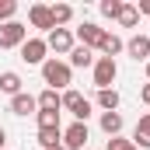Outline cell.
<instances>
[{"label": "cell", "mask_w": 150, "mask_h": 150, "mask_svg": "<svg viewBox=\"0 0 150 150\" xmlns=\"http://www.w3.org/2000/svg\"><path fill=\"white\" fill-rule=\"evenodd\" d=\"M42 77H45V84L56 91V87H67L70 84V67L67 63H59V59H45L42 63Z\"/></svg>", "instance_id": "1"}, {"label": "cell", "mask_w": 150, "mask_h": 150, "mask_svg": "<svg viewBox=\"0 0 150 150\" xmlns=\"http://www.w3.org/2000/svg\"><path fill=\"white\" fill-rule=\"evenodd\" d=\"M25 42H28V28L21 21L0 25V49H14V45H25Z\"/></svg>", "instance_id": "2"}, {"label": "cell", "mask_w": 150, "mask_h": 150, "mask_svg": "<svg viewBox=\"0 0 150 150\" xmlns=\"http://www.w3.org/2000/svg\"><path fill=\"white\" fill-rule=\"evenodd\" d=\"M115 74H119V67H115V59H108V56H101V59H94V84H98L101 91H108V84L115 80Z\"/></svg>", "instance_id": "3"}, {"label": "cell", "mask_w": 150, "mask_h": 150, "mask_svg": "<svg viewBox=\"0 0 150 150\" xmlns=\"http://www.w3.org/2000/svg\"><path fill=\"white\" fill-rule=\"evenodd\" d=\"M63 108H70L77 115V122H87V115H91V101L80 94V91H67L63 94Z\"/></svg>", "instance_id": "4"}, {"label": "cell", "mask_w": 150, "mask_h": 150, "mask_svg": "<svg viewBox=\"0 0 150 150\" xmlns=\"http://www.w3.org/2000/svg\"><path fill=\"white\" fill-rule=\"evenodd\" d=\"M45 49H52V52H70V49H74V35H70L67 28H52L49 38H45Z\"/></svg>", "instance_id": "5"}, {"label": "cell", "mask_w": 150, "mask_h": 150, "mask_svg": "<svg viewBox=\"0 0 150 150\" xmlns=\"http://www.w3.org/2000/svg\"><path fill=\"white\" fill-rule=\"evenodd\" d=\"M45 38H28L25 45H21V59L25 63H45Z\"/></svg>", "instance_id": "6"}, {"label": "cell", "mask_w": 150, "mask_h": 150, "mask_svg": "<svg viewBox=\"0 0 150 150\" xmlns=\"http://www.w3.org/2000/svg\"><path fill=\"white\" fill-rule=\"evenodd\" d=\"M77 38H80V45H87V49H98V45H101V38H105V28H98V25L84 21V25L77 28Z\"/></svg>", "instance_id": "7"}, {"label": "cell", "mask_w": 150, "mask_h": 150, "mask_svg": "<svg viewBox=\"0 0 150 150\" xmlns=\"http://www.w3.org/2000/svg\"><path fill=\"white\" fill-rule=\"evenodd\" d=\"M67 143L63 147H70V150H84V143H87V126L84 122H74L70 129H67V136H63Z\"/></svg>", "instance_id": "8"}, {"label": "cell", "mask_w": 150, "mask_h": 150, "mask_svg": "<svg viewBox=\"0 0 150 150\" xmlns=\"http://www.w3.org/2000/svg\"><path fill=\"white\" fill-rule=\"evenodd\" d=\"M35 101H38V112H59L63 108V94H56L52 87H45Z\"/></svg>", "instance_id": "9"}, {"label": "cell", "mask_w": 150, "mask_h": 150, "mask_svg": "<svg viewBox=\"0 0 150 150\" xmlns=\"http://www.w3.org/2000/svg\"><path fill=\"white\" fill-rule=\"evenodd\" d=\"M28 18H32V28H49V32L56 28V25H52V14H49L45 4H35V7L28 11Z\"/></svg>", "instance_id": "10"}, {"label": "cell", "mask_w": 150, "mask_h": 150, "mask_svg": "<svg viewBox=\"0 0 150 150\" xmlns=\"http://www.w3.org/2000/svg\"><path fill=\"white\" fill-rule=\"evenodd\" d=\"M35 108H38V101L32 94H14V98H11V112L14 115H32Z\"/></svg>", "instance_id": "11"}, {"label": "cell", "mask_w": 150, "mask_h": 150, "mask_svg": "<svg viewBox=\"0 0 150 150\" xmlns=\"http://www.w3.org/2000/svg\"><path fill=\"white\" fill-rule=\"evenodd\" d=\"M133 143L150 150V115H143V119L136 122V129H133Z\"/></svg>", "instance_id": "12"}, {"label": "cell", "mask_w": 150, "mask_h": 150, "mask_svg": "<svg viewBox=\"0 0 150 150\" xmlns=\"http://www.w3.org/2000/svg\"><path fill=\"white\" fill-rule=\"evenodd\" d=\"M129 56H133V59H147V56H150V38L147 35L129 38Z\"/></svg>", "instance_id": "13"}, {"label": "cell", "mask_w": 150, "mask_h": 150, "mask_svg": "<svg viewBox=\"0 0 150 150\" xmlns=\"http://www.w3.org/2000/svg\"><path fill=\"white\" fill-rule=\"evenodd\" d=\"M101 129H105L108 136H119V129H122V115H119V112H101Z\"/></svg>", "instance_id": "14"}, {"label": "cell", "mask_w": 150, "mask_h": 150, "mask_svg": "<svg viewBox=\"0 0 150 150\" xmlns=\"http://www.w3.org/2000/svg\"><path fill=\"white\" fill-rule=\"evenodd\" d=\"M70 63H74V67H91V63H94V52H91L87 45H77V49H70Z\"/></svg>", "instance_id": "15"}, {"label": "cell", "mask_w": 150, "mask_h": 150, "mask_svg": "<svg viewBox=\"0 0 150 150\" xmlns=\"http://www.w3.org/2000/svg\"><path fill=\"white\" fill-rule=\"evenodd\" d=\"M0 91H7L11 98H14V94H21V77L11 74V70H7V74H0Z\"/></svg>", "instance_id": "16"}, {"label": "cell", "mask_w": 150, "mask_h": 150, "mask_svg": "<svg viewBox=\"0 0 150 150\" xmlns=\"http://www.w3.org/2000/svg\"><path fill=\"white\" fill-rule=\"evenodd\" d=\"M49 14H52V25L59 28V25H67V21L74 18V7H67V4H56V7H49Z\"/></svg>", "instance_id": "17"}, {"label": "cell", "mask_w": 150, "mask_h": 150, "mask_svg": "<svg viewBox=\"0 0 150 150\" xmlns=\"http://www.w3.org/2000/svg\"><path fill=\"white\" fill-rule=\"evenodd\" d=\"M38 143H42V150H56L59 147V129H38Z\"/></svg>", "instance_id": "18"}, {"label": "cell", "mask_w": 150, "mask_h": 150, "mask_svg": "<svg viewBox=\"0 0 150 150\" xmlns=\"http://www.w3.org/2000/svg\"><path fill=\"white\" fill-rule=\"evenodd\" d=\"M98 49L112 59L115 52H122V38H115V35H108V32H105V38H101V45H98Z\"/></svg>", "instance_id": "19"}, {"label": "cell", "mask_w": 150, "mask_h": 150, "mask_svg": "<svg viewBox=\"0 0 150 150\" xmlns=\"http://www.w3.org/2000/svg\"><path fill=\"white\" fill-rule=\"evenodd\" d=\"M136 21H140V11L129 7V4H122V11H119V25H122V28H133Z\"/></svg>", "instance_id": "20"}, {"label": "cell", "mask_w": 150, "mask_h": 150, "mask_svg": "<svg viewBox=\"0 0 150 150\" xmlns=\"http://www.w3.org/2000/svg\"><path fill=\"white\" fill-rule=\"evenodd\" d=\"M98 105H101L105 112H115V108H119V94H115L112 87H108V91H98Z\"/></svg>", "instance_id": "21"}, {"label": "cell", "mask_w": 150, "mask_h": 150, "mask_svg": "<svg viewBox=\"0 0 150 150\" xmlns=\"http://www.w3.org/2000/svg\"><path fill=\"white\" fill-rule=\"evenodd\" d=\"M38 129H59V112H38Z\"/></svg>", "instance_id": "22"}, {"label": "cell", "mask_w": 150, "mask_h": 150, "mask_svg": "<svg viewBox=\"0 0 150 150\" xmlns=\"http://www.w3.org/2000/svg\"><path fill=\"white\" fill-rule=\"evenodd\" d=\"M119 11H122V0H101V14L105 18H119Z\"/></svg>", "instance_id": "23"}, {"label": "cell", "mask_w": 150, "mask_h": 150, "mask_svg": "<svg viewBox=\"0 0 150 150\" xmlns=\"http://www.w3.org/2000/svg\"><path fill=\"white\" fill-rule=\"evenodd\" d=\"M14 11H18V4H14V0H0V21H4V25L14 18Z\"/></svg>", "instance_id": "24"}, {"label": "cell", "mask_w": 150, "mask_h": 150, "mask_svg": "<svg viewBox=\"0 0 150 150\" xmlns=\"http://www.w3.org/2000/svg\"><path fill=\"white\" fill-rule=\"evenodd\" d=\"M108 150H136V143H133V140H119V136H112V140H108Z\"/></svg>", "instance_id": "25"}, {"label": "cell", "mask_w": 150, "mask_h": 150, "mask_svg": "<svg viewBox=\"0 0 150 150\" xmlns=\"http://www.w3.org/2000/svg\"><path fill=\"white\" fill-rule=\"evenodd\" d=\"M140 98H143V105H150V84L143 87V94H140Z\"/></svg>", "instance_id": "26"}, {"label": "cell", "mask_w": 150, "mask_h": 150, "mask_svg": "<svg viewBox=\"0 0 150 150\" xmlns=\"http://www.w3.org/2000/svg\"><path fill=\"white\" fill-rule=\"evenodd\" d=\"M140 14H150V0H143V4H140Z\"/></svg>", "instance_id": "27"}, {"label": "cell", "mask_w": 150, "mask_h": 150, "mask_svg": "<svg viewBox=\"0 0 150 150\" xmlns=\"http://www.w3.org/2000/svg\"><path fill=\"white\" fill-rule=\"evenodd\" d=\"M4 143H7V133H4V129H0V150H4Z\"/></svg>", "instance_id": "28"}, {"label": "cell", "mask_w": 150, "mask_h": 150, "mask_svg": "<svg viewBox=\"0 0 150 150\" xmlns=\"http://www.w3.org/2000/svg\"><path fill=\"white\" fill-rule=\"evenodd\" d=\"M147 77H150V63H147Z\"/></svg>", "instance_id": "29"}, {"label": "cell", "mask_w": 150, "mask_h": 150, "mask_svg": "<svg viewBox=\"0 0 150 150\" xmlns=\"http://www.w3.org/2000/svg\"><path fill=\"white\" fill-rule=\"evenodd\" d=\"M56 150H63V147H56Z\"/></svg>", "instance_id": "30"}]
</instances>
